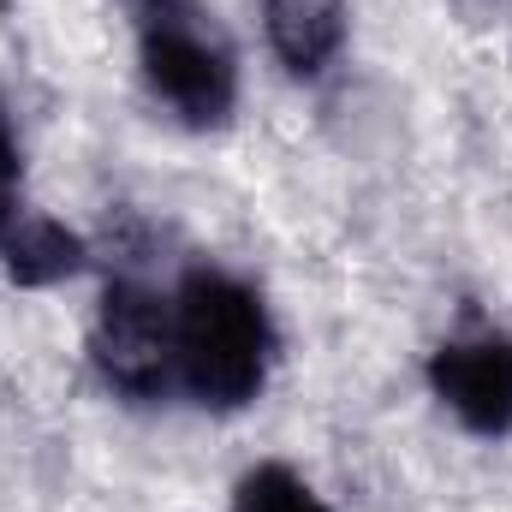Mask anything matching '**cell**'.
Here are the masks:
<instances>
[{"instance_id": "obj_3", "label": "cell", "mask_w": 512, "mask_h": 512, "mask_svg": "<svg viewBox=\"0 0 512 512\" xmlns=\"http://www.w3.org/2000/svg\"><path fill=\"white\" fill-rule=\"evenodd\" d=\"M90 364L102 387L120 393L126 405H155L179 382L173 376V304L155 286L114 274L90 322Z\"/></svg>"}, {"instance_id": "obj_6", "label": "cell", "mask_w": 512, "mask_h": 512, "mask_svg": "<svg viewBox=\"0 0 512 512\" xmlns=\"http://www.w3.org/2000/svg\"><path fill=\"white\" fill-rule=\"evenodd\" d=\"M0 262L18 286H60L90 262V245L54 215H18L12 233L0 239Z\"/></svg>"}, {"instance_id": "obj_9", "label": "cell", "mask_w": 512, "mask_h": 512, "mask_svg": "<svg viewBox=\"0 0 512 512\" xmlns=\"http://www.w3.org/2000/svg\"><path fill=\"white\" fill-rule=\"evenodd\" d=\"M453 6H459L465 18H501V12H507L512 0H453Z\"/></svg>"}, {"instance_id": "obj_7", "label": "cell", "mask_w": 512, "mask_h": 512, "mask_svg": "<svg viewBox=\"0 0 512 512\" xmlns=\"http://www.w3.org/2000/svg\"><path fill=\"white\" fill-rule=\"evenodd\" d=\"M233 512H334L292 465H251L233 483Z\"/></svg>"}, {"instance_id": "obj_2", "label": "cell", "mask_w": 512, "mask_h": 512, "mask_svg": "<svg viewBox=\"0 0 512 512\" xmlns=\"http://www.w3.org/2000/svg\"><path fill=\"white\" fill-rule=\"evenodd\" d=\"M137 66L149 96L191 131H221L239 108V54L197 0L137 6Z\"/></svg>"}, {"instance_id": "obj_10", "label": "cell", "mask_w": 512, "mask_h": 512, "mask_svg": "<svg viewBox=\"0 0 512 512\" xmlns=\"http://www.w3.org/2000/svg\"><path fill=\"white\" fill-rule=\"evenodd\" d=\"M131 6H143V0H131Z\"/></svg>"}, {"instance_id": "obj_1", "label": "cell", "mask_w": 512, "mask_h": 512, "mask_svg": "<svg viewBox=\"0 0 512 512\" xmlns=\"http://www.w3.org/2000/svg\"><path fill=\"white\" fill-rule=\"evenodd\" d=\"M274 370L262 292L227 268H191L173 292V376L203 411H245Z\"/></svg>"}, {"instance_id": "obj_8", "label": "cell", "mask_w": 512, "mask_h": 512, "mask_svg": "<svg viewBox=\"0 0 512 512\" xmlns=\"http://www.w3.org/2000/svg\"><path fill=\"white\" fill-rule=\"evenodd\" d=\"M18 191H24V155H18L12 114H6V102H0V239H6V233H12V221L24 215Z\"/></svg>"}, {"instance_id": "obj_4", "label": "cell", "mask_w": 512, "mask_h": 512, "mask_svg": "<svg viewBox=\"0 0 512 512\" xmlns=\"http://www.w3.org/2000/svg\"><path fill=\"white\" fill-rule=\"evenodd\" d=\"M429 393L471 429V435H512V334L507 328H459L429 352Z\"/></svg>"}, {"instance_id": "obj_5", "label": "cell", "mask_w": 512, "mask_h": 512, "mask_svg": "<svg viewBox=\"0 0 512 512\" xmlns=\"http://www.w3.org/2000/svg\"><path fill=\"white\" fill-rule=\"evenodd\" d=\"M346 30H352V6L346 0H262V36H268V48L304 84L322 78L346 54Z\"/></svg>"}]
</instances>
